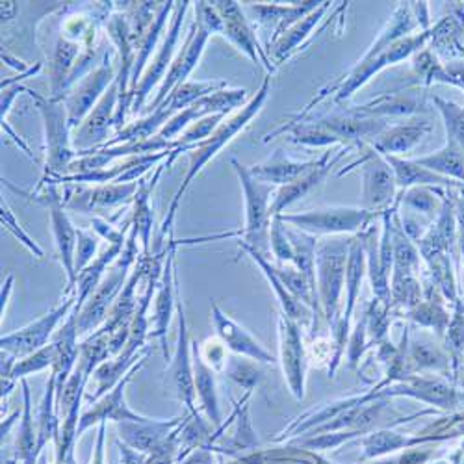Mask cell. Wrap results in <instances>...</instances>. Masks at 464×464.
<instances>
[{"label":"cell","mask_w":464,"mask_h":464,"mask_svg":"<svg viewBox=\"0 0 464 464\" xmlns=\"http://www.w3.org/2000/svg\"><path fill=\"white\" fill-rule=\"evenodd\" d=\"M269 93H272V76L266 74L264 81L258 88V92L247 101V104L244 108H240V111H237L235 115H230V118H227L219 129L205 141L193 145V149L189 150V166H188V171L177 189V193L171 199V205H169V210H168V216L160 227V235H159V244L164 242L166 237H171V227H173V221H175V216H177V210H179V205L184 198V193L188 191L189 184L198 179V175L203 171V168L216 157V154L227 145L230 143L232 140H235L255 118L260 113V110L264 108Z\"/></svg>","instance_id":"obj_1"},{"label":"cell","mask_w":464,"mask_h":464,"mask_svg":"<svg viewBox=\"0 0 464 464\" xmlns=\"http://www.w3.org/2000/svg\"><path fill=\"white\" fill-rule=\"evenodd\" d=\"M430 37H431V30L430 32H420V34H411V35L403 37V40L396 42L394 45H391L389 49H384L382 53H379L372 58H361L350 71H347L343 76H340L336 82L324 88L299 113L292 115L290 121L285 123V125L303 121L308 115V111L314 110V106L320 104L322 101H325L329 95H334L336 104H340L347 99H352L362 86H366L373 79L377 72H381L382 69L391 67V65H396L401 60H407L411 56H414L416 53H420L421 49L428 47Z\"/></svg>","instance_id":"obj_2"},{"label":"cell","mask_w":464,"mask_h":464,"mask_svg":"<svg viewBox=\"0 0 464 464\" xmlns=\"http://www.w3.org/2000/svg\"><path fill=\"white\" fill-rule=\"evenodd\" d=\"M136 262H138V235L130 228V235L127 238L121 256L110 266L102 283L92 294V297L84 303L82 311L79 313V334L81 336L93 334L108 320L111 306L115 301H118L120 294L123 292V288L130 277L129 276L130 267L136 266Z\"/></svg>","instance_id":"obj_3"},{"label":"cell","mask_w":464,"mask_h":464,"mask_svg":"<svg viewBox=\"0 0 464 464\" xmlns=\"http://www.w3.org/2000/svg\"><path fill=\"white\" fill-rule=\"evenodd\" d=\"M26 93L40 111L45 138V171L44 175H65L67 168L79 159L72 147V129L63 99L44 97L30 88Z\"/></svg>","instance_id":"obj_4"},{"label":"cell","mask_w":464,"mask_h":464,"mask_svg":"<svg viewBox=\"0 0 464 464\" xmlns=\"http://www.w3.org/2000/svg\"><path fill=\"white\" fill-rule=\"evenodd\" d=\"M230 166L238 175L246 203V225L242 230L237 232V235L240 237V244H246L266 256L269 251V227H272L274 219V186L256 180L251 175L249 168H246L237 159H230Z\"/></svg>","instance_id":"obj_5"},{"label":"cell","mask_w":464,"mask_h":464,"mask_svg":"<svg viewBox=\"0 0 464 464\" xmlns=\"http://www.w3.org/2000/svg\"><path fill=\"white\" fill-rule=\"evenodd\" d=\"M375 218V212L364 210L362 207H325L316 210H304L297 214H281V219L313 237H342L353 232L366 230Z\"/></svg>","instance_id":"obj_6"},{"label":"cell","mask_w":464,"mask_h":464,"mask_svg":"<svg viewBox=\"0 0 464 464\" xmlns=\"http://www.w3.org/2000/svg\"><path fill=\"white\" fill-rule=\"evenodd\" d=\"M352 240L343 237H324L316 247L318 292L324 313L331 324L336 322L340 295L345 285L347 256Z\"/></svg>","instance_id":"obj_7"},{"label":"cell","mask_w":464,"mask_h":464,"mask_svg":"<svg viewBox=\"0 0 464 464\" xmlns=\"http://www.w3.org/2000/svg\"><path fill=\"white\" fill-rule=\"evenodd\" d=\"M364 154L362 157L338 171V177H343L345 173H350L355 169V166H361V175H362V208L382 214L384 210H389L398 198V182L394 169L391 164L386 162L382 154L373 149L372 145H364Z\"/></svg>","instance_id":"obj_8"},{"label":"cell","mask_w":464,"mask_h":464,"mask_svg":"<svg viewBox=\"0 0 464 464\" xmlns=\"http://www.w3.org/2000/svg\"><path fill=\"white\" fill-rule=\"evenodd\" d=\"M193 3L189 0H182V3H175V10L169 21V26L166 30L164 40L157 51V54L152 56V60L149 62L141 81L134 92V102H132V113H138L143 110V106L147 104L149 95L152 93V90L160 86L162 81L166 79V74L177 56V45L180 42V34H182V24H184V17L189 12Z\"/></svg>","instance_id":"obj_9"},{"label":"cell","mask_w":464,"mask_h":464,"mask_svg":"<svg viewBox=\"0 0 464 464\" xmlns=\"http://www.w3.org/2000/svg\"><path fill=\"white\" fill-rule=\"evenodd\" d=\"M74 306H76V294L65 297V301L60 306L53 308L51 313L37 318L26 327L10 334H3V338H0L3 353L14 357L15 361H21L35 352H40L42 347L51 343V338L56 333L58 325L69 318Z\"/></svg>","instance_id":"obj_10"},{"label":"cell","mask_w":464,"mask_h":464,"mask_svg":"<svg viewBox=\"0 0 464 464\" xmlns=\"http://www.w3.org/2000/svg\"><path fill=\"white\" fill-rule=\"evenodd\" d=\"M115 51L106 49V54L97 69H93L81 82H76L65 95V108L69 115V125L74 130L88 118V113L99 104L108 88L118 79V71L113 63Z\"/></svg>","instance_id":"obj_11"},{"label":"cell","mask_w":464,"mask_h":464,"mask_svg":"<svg viewBox=\"0 0 464 464\" xmlns=\"http://www.w3.org/2000/svg\"><path fill=\"white\" fill-rule=\"evenodd\" d=\"M214 6L218 8L223 19V37L235 47L238 53L247 56L253 63H262L266 72L272 76L277 67L269 60L266 49L260 45L256 30L253 28L246 10L237 0H214Z\"/></svg>","instance_id":"obj_12"},{"label":"cell","mask_w":464,"mask_h":464,"mask_svg":"<svg viewBox=\"0 0 464 464\" xmlns=\"http://www.w3.org/2000/svg\"><path fill=\"white\" fill-rule=\"evenodd\" d=\"M177 314H179V338L175 345V353L169 361V370L166 372V386L191 414H196V398H198L196 379H193L191 345L188 336V324L184 314V304L180 299V290L177 292Z\"/></svg>","instance_id":"obj_13"},{"label":"cell","mask_w":464,"mask_h":464,"mask_svg":"<svg viewBox=\"0 0 464 464\" xmlns=\"http://www.w3.org/2000/svg\"><path fill=\"white\" fill-rule=\"evenodd\" d=\"M210 35L212 34L207 28L196 24V21H193V24L188 28V35H186V42H184L182 49H179V53L166 74V79L162 81L157 93H154V99L149 104V113L157 110L179 86L188 82L189 74L199 65V62L205 54Z\"/></svg>","instance_id":"obj_14"},{"label":"cell","mask_w":464,"mask_h":464,"mask_svg":"<svg viewBox=\"0 0 464 464\" xmlns=\"http://www.w3.org/2000/svg\"><path fill=\"white\" fill-rule=\"evenodd\" d=\"M120 104L118 79L108 88L99 104L88 113V118L72 130V147L76 157H82L110 141V130L115 125V111Z\"/></svg>","instance_id":"obj_15"},{"label":"cell","mask_w":464,"mask_h":464,"mask_svg":"<svg viewBox=\"0 0 464 464\" xmlns=\"http://www.w3.org/2000/svg\"><path fill=\"white\" fill-rule=\"evenodd\" d=\"M138 189L140 180L127 184H101L93 188L82 184H65L62 189V196L63 207L67 210L90 214L101 208H113L134 203Z\"/></svg>","instance_id":"obj_16"},{"label":"cell","mask_w":464,"mask_h":464,"mask_svg":"<svg viewBox=\"0 0 464 464\" xmlns=\"http://www.w3.org/2000/svg\"><path fill=\"white\" fill-rule=\"evenodd\" d=\"M175 251L177 244L171 240L166 251V262L162 267V276L157 285V292H154V314L150 318L152 325V336L160 340V347L164 359L168 361L169 350H168V327L177 304V292H179V279L175 272ZM169 362V361H168Z\"/></svg>","instance_id":"obj_17"},{"label":"cell","mask_w":464,"mask_h":464,"mask_svg":"<svg viewBox=\"0 0 464 464\" xmlns=\"http://www.w3.org/2000/svg\"><path fill=\"white\" fill-rule=\"evenodd\" d=\"M149 357V355H147ZM147 357H143L138 364H134L127 373L125 377L113 386V389L104 394L99 401L93 403V407L90 411H86L82 416H81V421H79V435L82 431H86L90 425L101 421L104 423L106 420H113L118 423H123V421H136V423H145V421H150V418H145L141 414H138L136 411H132L127 401H125V391L129 382L132 381L134 373H138L141 370V366L147 362Z\"/></svg>","instance_id":"obj_18"},{"label":"cell","mask_w":464,"mask_h":464,"mask_svg":"<svg viewBox=\"0 0 464 464\" xmlns=\"http://www.w3.org/2000/svg\"><path fill=\"white\" fill-rule=\"evenodd\" d=\"M350 149H353V147L342 145L340 150L334 154V157L331 154V150H327L322 159H318L316 166L311 171H306L304 175H301L292 184H286V186L279 188L276 191V198H274V203H272V218L285 214V210L288 207H292L299 199L306 198L308 193H311L314 188H318L327 179V175L331 173L333 166H336L340 162V159L345 157L347 150H350Z\"/></svg>","instance_id":"obj_19"},{"label":"cell","mask_w":464,"mask_h":464,"mask_svg":"<svg viewBox=\"0 0 464 464\" xmlns=\"http://www.w3.org/2000/svg\"><path fill=\"white\" fill-rule=\"evenodd\" d=\"M322 3L308 0V3H292V5H249L246 14L253 19V23L260 28L272 32V37L267 40V47L274 45L279 37L290 30L295 23H299L308 14L320 8Z\"/></svg>","instance_id":"obj_20"},{"label":"cell","mask_w":464,"mask_h":464,"mask_svg":"<svg viewBox=\"0 0 464 464\" xmlns=\"http://www.w3.org/2000/svg\"><path fill=\"white\" fill-rule=\"evenodd\" d=\"M316 121L329 129L333 134H336L342 140V145L359 149L364 145H372V141L389 127L386 120L362 118V115H355L350 110L324 115V118H318Z\"/></svg>","instance_id":"obj_21"},{"label":"cell","mask_w":464,"mask_h":464,"mask_svg":"<svg viewBox=\"0 0 464 464\" xmlns=\"http://www.w3.org/2000/svg\"><path fill=\"white\" fill-rule=\"evenodd\" d=\"M212 322L218 336L227 345V350H230L232 353L256 362H276L272 352H267L246 327L227 316L218 303H212Z\"/></svg>","instance_id":"obj_22"},{"label":"cell","mask_w":464,"mask_h":464,"mask_svg":"<svg viewBox=\"0 0 464 464\" xmlns=\"http://www.w3.org/2000/svg\"><path fill=\"white\" fill-rule=\"evenodd\" d=\"M279 338H281V364L290 392L303 400L304 396V350L299 327L294 320L279 318Z\"/></svg>","instance_id":"obj_23"},{"label":"cell","mask_w":464,"mask_h":464,"mask_svg":"<svg viewBox=\"0 0 464 464\" xmlns=\"http://www.w3.org/2000/svg\"><path fill=\"white\" fill-rule=\"evenodd\" d=\"M166 169H168V166L164 162L157 168V171L152 173V177L141 179L140 189H138L134 203H132L130 228L138 235V240L141 244V251L145 256L150 255V238H152V230H154V214H152V207H150V196H152L154 186H157V182L160 180V177Z\"/></svg>","instance_id":"obj_24"},{"label":"cell","mask_w":464,"mask_h":464,"mask_svg":"<svg viewBox=\"0 0 464 464\" xmlns=\"http://www.w3.org/2000/svg\"><path fill=\"white\" fill-rule=\"evenodd\" d=\"M82 47L74 44L62 34L54 44L51 62H49V97L51 99H65L69 92V79L79 60Z\"/></svg>","instance_id":"obj_25"},{"label":"cell","mask_w":464,"mask_h":464,"mask_svg":"<svg viewBox=\"0 0 464 464\" xmlns=\"http://www.w3.org/2000/svg\"><path fill=\"white\" fill-rule=\"evenodd\" d=\"M431 132V123L425 120H412L409 123H400L394 127H386L373 141L372 147L381 154H392V157H401V154L412 150L425 136Z\"/></svg>","instance_id":"obj_26"},{"label":"cell","mask_w":464,"mask_h":464,"mask_svg":"<svg viewBox=\"0 0 464 464\" xmlns=\"http://www.w3.org/2000/svg\"><path fill=\"white\" fill-rule=\"evenodd\" d=\"M316 162L318 160H308V162L292 160L290 157H286L283 149H277L266 162L249 168V171L256 180L264 184L283 188L297 180L306 171H311L316 166Z\"/></svg>","instance_id":"obj_27"},{"label":"cell","mask_w":464,"mask_h":464,"mask_svg":"<svg viewBox=\"0 0 464 464\" xmlns=\"http://www.w3.org/2000/svg\"><path fill=\"white\" fill-rule=\"evenodd\" d=\"M331 5L333 3H322L318 10H314L313 14H308L306 17H303L290 30H286L274 45H269L266 49L269 60L274 62L276 67H279L285 60H288L294 53H297L303 47V44L306 42V37L311 35L313 30L320 24V21L324 19V15L331 8Z\"/></svg>","instance_id":"obj_28"},{"label":"cell","mask_w":464,"mask_h":464,"mask_svg":"<svg viewBox=\"0 0 464 464\" xmlns=\"http://www.w3.org/2000/svg\"><path fill=\"white\" fill-rule=\"evenodd\" d=\"M386 159V162L391 164V168L394 169L396 175V182L398 188L401 191H407L411 188L416 186H423V188H460L464 189V184L440 177L430 169H425L421 166H418L412 159H403V157H392V154H382Z\"/></svg>","instance_id":"obj_29"},{"label":"cell","mask_w":464,"mask_h":464,"mask_svg":"<svg viewBox=\"0 0 464 464\" xmlns=\"http://www.w3.org/2000/svg\"><path fill=\"white\" fill-rule=\"evenodd\" d=\"M123 249H125V244L106 246L104 251L84 269V272L79 274V277H76V306H74V313L82 311L84 303L99 288L104 276L108 274L110 266L121 256Z\"/></svg>","instance_id":"obj_30"},{"label":"cell","mask_w":464,"mask_h":464,"mask_svg":"<svg viewBox=\"0 0 464 464\" xmlns=\"http://www.w3.org/2000/svg\"><path fill=\"white\" fill-rule=\"evenodd\" d=\"M191 361H193V379H196V396L201 403V409L207 412L208 420L219 423V401L216 391V372L205 362L199 352V343H191Z\"/></svg>","instance_id":"obj_31"},{"label":"cell","mask_w":464,"mask_h":464,"mask_svg":"<svg viewBox=\"0 0 464 464\" xmlns=\"http://www.w3.org/2000/svg\"><path fill=\"white\" fill-rule=\"evenodd\" d=\"M277 134H285L288 138V141L295 143V145H304V147H333L336 143H342V140L333 134L329 129H325L322 123H318L316 120H304L299 123H292V125H281L277 130L269 132L264 141H269Z\"/></svg>","instance_id":"obj_32"},{"label":"cell","mask_w":464,"mask_h":464,"mask_svg":"<svg viewBox=\"0 0 464 464\" xmlns=\"http://www.w3.org/2000/svg\"><path fill=\"white\" fill-rule=\"evenodd\" d=\"M420 99L416 93H391V95H381L379 99H373L366 104L350 108L352 113L362 115V118H381L384 120L386 115H412L420 111Z\"/></svg>","instance_id":"obj_33"},{"label":"cell","mask_w":464,"mask_h":464,"mask_svg":"<svg viewBox=\"0 0 464 464\" xmlns=\"http://www.w3.org/2000/svg\"><path fill=\"white\" fill-rule=\"evenodd\" d=\"M412 160L418 166L430 169L440 177L464 184V152L450 140H446V145L442 149Z\"/></svg>","instance_id":"obj_34"},{"label":"cell","mask_w":464,"mask_h":464,"mask_svg":"<svg viewBox=\"0 0 464 464\" xmlns=\"http://www.w3.org/2000/svg\"><path fill=\"white\" fill-rule=\"evenodd\" d=\"M238 246H240V249L246 251V253L256 262V266L262 269V274L266 276L267 283L272 285V288H274L276 294H277V299H279L281 304H283L285 316L290 318V320L304 318V316H306V308L301 304V301H297V299L286 290V286L283 285V281H281V279L277 277V274H276L274 264L269 262L264 255H260L258 251H255L253 247H249V246H246V244H240V242H238Z\"/></svg>","instance_id":"obj_35"},{"label":"cell","mask_w":464,"mask_h":464,"mask_svg":"<svg viewBox=\"0 0 464 464\" xmlns=\"http://www.w3.org/2000/svg\"><path fill=\"white\" fill-rule=\"evenodd\" d=\"M430 42L437 54L464 58V24L450 14L431 26Z\"/></svg>","instance_id":"obj_36"},{"label":"cell","mask_w":464,"mask_h":464,"mask_svg":"<svg viewBox=\"0 0 464 464\" xmlns=\"http://www.w3.org/2000/svg\"><path fill=\"white\" fill-rule=\"evenodd\" d=\"M412 69L418 76V81L430 88L431 84H450L451 86V76L446 69V65L439 60V54L431 51L430 47L421 49L412 58Z\"/></svg>","instance_id":"obj_37"},{"label":"cell","mask_w":464,"mask_h":464,"mask_svg":"<svg viewBox=\"0 0 464 464\" xmlns=\"http://www.w3.org/2000/svg\"><path fill=\"white\" fill-rule=\"evenodd\" d=\"M444 188H423L416 186L407 191H400L401 205L414 212H421L428 216H439L444 203Z\"/></svg>","instance_id":"obj_38"},{"label":"cell","mask_w":464,"mask_h":464,"mask_svg":"<svg viewBox=\"0 0 464 464\" xmlns=\"http://www.w3.org/2000/svg\"><path fill=\"white\" fill-rule=\"evenodd\" d=\"M21 389H23V421H21V430H19V439H17V448L21 451V459L24 464H34L35 462V433H34V418H32V401H30V389L26 379L21 381Z\"/></svg>","instance_id":"obj_39"},{"label":"cell","mask_w":464,"mask_h":464,"mask_svg":"<svg viewBox=\"0 0 464 464\" xmlns=\"http://www.w3.org/2000/svg\"><path fill=\"white\" fill-rule=\"evenodd\" d=\"M433 104L442 115L444 129H446V138L453 141L462 152H464V106L446 101L439 95H433Z\"/></svg>","instance_id":"obj_40"},{"label":"cell","mask_w":464,"mask_h":464,"mask_svg":"<svg viewBox=\"0 0 464 464\" xmlns=\"http://www.w3.org/2000/svg\"><path fill=\"white\" fill-rule=\"evenodd\" d=\"M56 357H58V347L54 342H51L49 345L42 347L40 352H35L21 361H17L10 372V375H3V377H12V379H24L26 375L30 373H37L42 370H47V368H53L54 362H56Z\"/></svg>","instance_id":"obj_41"},{"label":"cell","mask_w":464,"mask_h":464,"mask_svg":"<svg viewBox=\"0 0 464 464\" xmlns=\"http://www.w3.org/2000/svg\"><path fill=\"white\" fill-rule=\"evenodd\" d=\"M225 120H227V115H207V118H201L196 123H191L175 141L180 149H188V152H189L193 149V145L208 140Z\"/></svg>","instance_id":"obj_42"},{"label":"cell","mask_w":464,"mask_h":464,"mask_svg":"<svg viewBox=\"0 0 464 464\" xmlns=\"http://www.w3.org/2000/svg\"><path fill=\"white\" fill-rule=\"evenodd\" d=\"M0 223H3V227L10 232V235H14L34 256H37V258H44L45 256V251H44V247L37 244L28 232L23 228V225L19 223V219L15 218V214H14V210H12V207H10V203L3 198V201H0Z\"/></svg>","instance_id":"obj_43"},{"label":"cell","mask_w":464,"mask_h":464,"mask_svg":"<svg viewBox=\"0 0 464 464\" xmlns=\"http://www.w3.org/2000/svg\"><path fill=\"white\" fill-rule=\"evenodd\" d=\"M269 249L277 258V264L294 262V246L288 237V227L281 216H276L272 219V227H269Z\"/></svg>","instance_id":"obj_44"},{"label":"cell","mask_w":464,"mask_h":464,"mask_svg":"<svg viewBox=\"0 0 464 464\" xmlns=\"http://www.w3.org/2000/svg\"><path fill=\"white\" fill-rule=\"evenodd\" d=\"M97 249H99V237H95L93 232L79 228L76 230V253H74V272L76 277L82 274L84 269L97 258Z\"/></svg>","instance_id":"obj_45"},{"label":"cell","mask_w":464,"mask_h":464,"mask_svg":"<svg viewBox=\"0 0 464 464\" xmlns=\"http://www.w3.org/2000/svg\"><path fill=\"white\" fill-rule=\"evenodd\" d=\"M223 372L227 373V377H230L232 381L238 382L240 386H244V389H247V391H251L253 386L258 382V370L244 359L230 357L227 361Z\"/></svg>","instance_id":"obj_46"},{"label":"cell","mask_w":464,"mask_h":464,"mask_svg":"<svg viewBox=\"0 0 464 464\" xmlns=\"http://www.w3.org/2000/svg\"><path fill=\"white\" fill-rule=\"evenodd\" d=\"M193 12H196V24L207 28L212 35L221 34L223 35V19L214 6V3H207V0H199V3L191 5Z\"/></svg>","instance_id":"obj_47"},{"label":"cell","mask_w":464,"mask_h":464,"mask_svg":"<svg viewBox=\"0 0 464 464\" xmlns=\"http://www.w3.org/2000/svg\"><path fill=\"white\" fill-rule=\"evenodd\" d=\"M201 357L205 359V362L214 370V372H223L225 364L228 361L227 357V345L221 342V338H207L201 345H199Z\"/></svg>","instance_id":"obj_48"},{"label":"cell","mask_w":464,"mask_h":464,"mask_svg":"<svg viewBox=\"0 0 464 464\" xmlns=\"http://www.w3.org/2000/svg\"><path fill=\"white\" fill-rule=\"evenodd\" d=\"M130 225H132V221L127 227H130ZM127 227L118 228V227H113L110 221H106L104 218H99V216L92 218V228L97 232L99 238L106 240L108 246H111V244H127V237H125L127 235Z\"/></svg>","instance_id":"obj_49"},{"label":"cell","mask_w":464,"mask_h":464,"mask_svg":"<svg viewBox=\"0 0 464 464\" xmlns=\"http://www.w3.org/2000/svg\"><path fill=\"white\" fill-rule=\"evenodd\" d=\"M19 93H26V88L21 84H10L3 86V99H0V123L8 121V115L12 111V106Z\"/></svg>","instance_id":"obj_50"},{"label":"cell","mask_w":464,"mask_h":464,"mask_svg":"<svg viewBox=\"0 0 464 464\" xmlns=\"http://www.w3.org/2000/svg\"><path fill=\"white\" fill-rule=\"evenodd\" d=\"M412 15L418 23L420 32H430L431 30V17H430V6L428 3H411Z\"/></svg>","instance_id":"obj_51"},{"label":"cell","mask_w":464,"mask_h":464,"mask_svg":"<svg viewBox=\"0 0 464 464\" xmlns=\"http://www.w3.org/2000/svg\"><path fill=\"white\" fill-rule=\"evenodd\" d=\"M450 76H451V86L464 92V62H453L446 65Z\"/></svg>","instance_id":"obj_52"},{"label":"cell","mask_w":464,"mask_h":464,"mask_svg":"<svg viewBox=\"0 0 464 464\" xmlns=\"http://www.w3.org/2000/svg\"><path fill=\"white\" fill-rule=\"evenodd\" d=\"M0 14H3V24H8L10 21H14L17 14V3H12V0L3 3V6H0Z\"/></svg>","instance_id":"obj_53"},{"label":"cell","mask_w":464,"mask_h":464,"mask_svg":"<svg viewBox=\"0 0 464 464\" xmlns=\"http://www.w3.org/2000/svg\"><path fill=\"white\" fill-rule=\"evenodd\" d=\"M14 281H15V277H14V274H10V276L6 277V281H5V285H3V316H5V313H6V306H8V301H10V294H12V290H14Z\"/></svg>","instance_id":"obj_54"},{"label":"cell","mask_w":464,"mask_h":464,"mask_svg":"<svg viewBox=\"0 0 464 464\" xmlns=\"http://www.w3.org/2000/svg\"><path fill=\"white\" fill-rule=\"evenodd\" d=\"M451 15L464 24V3H451Z\"/></svg>","instance_id":"obj_55"}]
</instances>
